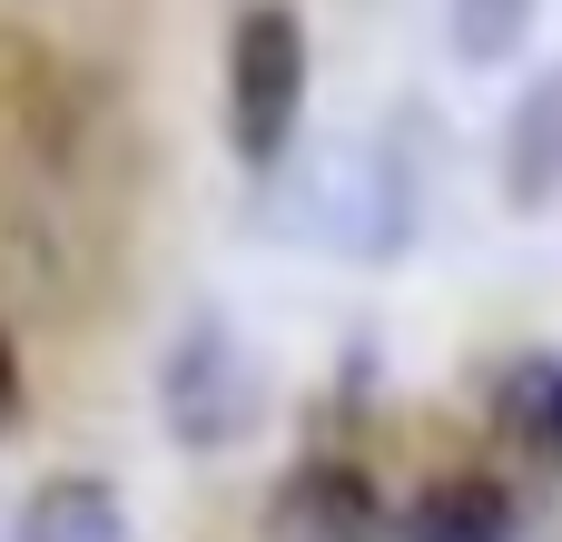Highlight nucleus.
Segmentation results:
<instances>
[{
  "label": "nucleus",
  "instance_id": "obj_1",
  "mask_svg": "<svg viewBox=\"0 0 562 542\" xmlns=\"http://www.w3.org/2000/svg\"><path fill=\"white\" fill-rule=\"evenodd\" d=\"M257 415H267V375H257L247 336L217 326V316H188L168 336V355H158V425H168V444L178 454H227L237 434H257Z\"/></svg>",
  "mask_w": 562,
  "mask_h": 542
},
{
  "label": "nucleus",
  "instance_id": "obj_2",
  "mask_svg": "<svg viewBox=\"0 0 562 542\" xmlns=\"http://www.w3.org/2000/svg\"><path fill=\"white\" fill-rule=\"evenodd\" d=\"M296 118H306V30H296V10L257 0L227 30V148L247 168H277Z\"/></svg>",
  "mask_w": 562,
  "mask_h": 542
},
{
  "label": "nucleus",
  "instance_id": "obj_3",
  "mask_svg": "<svg viewBox=\"0 0 562 542\" xmlns=\"http://www.w3.org/2000/svg\"><path fill=\"white\" fill-rule=\"evenodd\" d=\"M306 227L326 237V247H346V257H395L405 237H415V188H405V168L385 158V148H336L326 168H316V188H306Z\"/></svg>",
  "mask_w": 562,
  "mask_h": 542
},
{
  "label": "nucleus",
  "instance_id": "obj_4",
  "mask_svg": "<svg viewBox=\"0 0 562 542\" xmlns=\"http://www.w3.org/2000/svg\"><path fill=\"white\" fill-rule=\"evenodd\" d=\"M385 494L356 464H296L267 504V542H385Z\"/></svg>",
  "mask_w": 562,
  "mask_h": 542
},
{
  "label": "nucleus",
  "instance_id": "obj_5",
  "mask_svg": "<svg viewBox=\"0 0 562 542\" xmlns=\"http://www.w3.org/2000/svg\"><path fill=\"white\" fill-rule=\"evenodd\" d=\"M562 197V59L514 99L504 118V207L514 217H543Z\"/></svg>",
  "mask_w": 562,
  "mask_h": 542
},
{
  "label": "nucleus",
  "instance_id": "obj_6",
  "mask_svg": "<svg viewBox=\"0 0 562 542\" xmlns=\"http://www.w3.org/2000/svg\"><path fill=\"white\" fill-rule=\"evenodd\" d=\"M494 434H504L524 464L562 474V355H514V365L494 375Z\"/></svg>",
  "mask_w": 562,
  "mask_h": 542
},
{
  "label": "nucleus",
  "instance_id": "obj_7",
  "mask_svg": "<svg viewBox=\"0 0 562 542\" xmlns=\"http://www.w3.org/2000/svg\"><path fill=\"white\" fill-rule=\"evenodd\" d=\"M10 542H128V504H119L109 474H49L20 504Z\"/></svg>",
  "mask_w": 562,
  "mask_h": 542
},
{
  "label": "nucleus",
  "instance_id": "obj_8",
  "mask_svg": "<svg viewBox=\"0 0 562 542\" xmlns=\"http://www.w3.org/2000/svg\"><path fill=\"white\" fill-rule=\"evenodd\" d=\"M395 542H514V494L494 474H445V484L415 494Z\"/></svg>",
  "mask_w": 562,
  "mask_h": 542
},
{
  "label": "nucleus",
  "instance_id": "obj_9",
  "mask_svg": "<svg viewBox=\"0 0 562 542\" xmlns=\"http://www.w3.org/2000/svg\"><path fill=\"white\" fill-rule=\"evenodd\" d=\"M533 10H543V0H445L454 59H464V69H504V59H524V39H533Z\"/></svg>",
  "mask_w": 562,
  "mask_h": 542
},
{
  "label": "nucleus",
  "instance_id": "obj_10",
  "mask_svg": "<svg viewBox=\"0 0 562 542\" xmlns=\"http://www.w3.org/2000/svg\"><path fill=\"white\" fill-rule=\"evenodd\" d=\"M20 415V355H10V336H0V425Z\"/></svg>",
  "mask_w": 562,
  "mask_h": 542
}]
</instances>
